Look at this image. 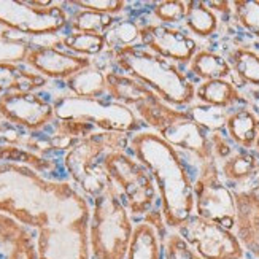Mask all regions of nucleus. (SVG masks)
<instances>
[{"instance_id": "obj_31", "label": "nucleus", "mask_w": 259, "mask_h": 259, "mask_svg": "<svg viewBox=\"0 0 259 259\" xmlns=\"http://www.w3.org/2000/svg\"><path fill=\"white\" fill-rule=\"evenodd\" d=\"M188 113L208 132H215V131H221V127L226 126L229 111H226L224 108H215L205 105V107H194Z\"/></svg>"}, {"instance_id": "obj_22", "label": "nucleus", "mask_w": 259, "mask_h": 259, "mask_svg": "<svg viewBox=\"0 0 259 259\" xmlns=\"http://www.w3.org/2000/svg\"><path fill=\"white\" fill-rule=\"evenodd\" d=\"M65 86L75 97L102 99L107 94V75L91 65L65 80Z\"/></svg>"}, {"instance_id": "obj_24", "label": "nucleus", "mask_w": 259, "mask_h": 259, "mask_svg": "<svg viewBox=\"0 0 259 259\" xmlns=\"http://www.w3.org/2000/svg\"><path fill=\"white\" fill-rule=\"evenodd\" d=\"M186 27L196 33L197 37H210L218 29V16L207 2H196L191 0L186 2V16H185Z\"/></svg>"}, {"instance_id": "obj_19", "label": "nucleus", "mask_w": 259, "mask_h": 259, "mask_svg": "<svg viewBox=\"0 0 259 259\" xmlns=\"http://www.w3.org/2000/svg\"><path fill=\"white\" fill-rule=\"evenodd\" d=\"M196 97L208 107L224 110L246 102L239 89L228 80L204 81L196 88Z\"/></svg>"}, {"instance_id": "obj_5", "label": "nucleus", "mask_w": 259, "mask_h": 259, "mask_svg": "<svg viewBox=\"0 0 259 259\" xmlns=\"http://www.w3.org/2000/svg\"><path fill=\"white\" fill-rule=\"evenodd\" d=\"M135 224L115 185L94 199L89 218L91 259H127Z\"/></svg>"}, {"instance_id": "obj_10", "label": "nucleus", "mask_w": 259, "mask_h": 259, "mask_svg": "<svg viewBox=\"0 0 259 259\" xmlns=\"http://www.w3.org/2000/svg\"><path fill=\"white\" fill-rule=\"evenodd\" d=\"M194 215L215 221L231 231L235 229V196L223 182L215 159L200 162L194 180Z\"/></svg>"}, {"instance_id": "obj_26", "label": "nucleus", "mask_w": 259, "mask_h": 259, "mask_svg": "<svg viewBox=\"0 0 259 259\" xmlns=\"http://www.w3.org/2000/svg\"><path fill=\"white\" fill-rule=\"evenodd\" d=\"M64 48L76 56H97L107 50L105 37L102 33H84V32H70L62 38Z\"/></svg>"}, {"instance_id": "obj_4", "label": "nucleus", "mask_w": 259, "mask_h": 259, "mask_svg": "<svg viewBox=\"0 0 259 259\" xmlns=\"http://www.w3.org/2000/svg\"><path fill=\"white\" fill-rule=\"evenodd\" d=\"M118 69L142 81L170 107H186L196 99V88L189 78L168 59L145 47H126L110 53Z\"/></svg>"}, {"instance_id": "obj_39", "label": "nucleus", "mask_w": 259, "mask_h": 259, "mask_svg": "<svg viewBox=\"0 0 259 259\" xmlns=\"http://www.w3.org/2000/svg\"><path fill=\"white\" fill-rule=\"evenodd\" d=\"M254 148H256V153L259 156V135H257V139H256V143H254Z\"/></svg>"}, {"instance_id": "obj_11", "label": "nucleus", "mask_w": 259, "mask_h": 259, "mask_svg": "<svg viewBox=\"0 0 259 259\" xmlns=\"http://www.w3.org/2000/svg\"><path fill=\"white\" fill-rule=\"evenodd\" d=\"M0 24L24 35H54L69 24V16L56 2H0Z\"/></svg>"}, {"instance_id": "obj_16", "label": "nucleus", "mask_w": 259, "mask_h": 259, "mask_svg": "<svg viewBox=\"0 0 259 259\" xmlns=\"http://www.w3.org/2000/svg\"><path fill=\"white\" fill-rule=\"evenodd\" d=\"M156 134H159L174 148L193 154L200 162L215 159L210 142V132L205 127H202L196 119L191 118L189 113Z\"/></svg>"}, {"instance_id": "obj_28", "label": "nucleus", "mask_w": 259, "mask_h": 259, "mask_svg": "<svg viewBox=\"0 0 259 259\" xmlns=\"http://www.w3.org/2000/svg\"><path fill=\"white\" fill-rule=\"evenodd\" d=\"M116 21L115 16L100 15L96 11L81 10L69 19V26L72 32H84V33H104L113 26Z\"/></svg>"}, {"instance_id": "obj_20", "label": "nucleus", "mask_w": 259, "mask_h": 259, "mask_svg": "<svg viewBox=\"0 0 259 259\" xmlns=\"http://www.w3.org/2000/svg\"><path fill=\"white\" fill-rule=\"evenodd\" d=\"M259 175V156L250 150L234 151L223 161L221 177L232 185H243Z\"/></svg>"}, {"instance_id": "obj_17", "label": "nucleus", "mask_w": 259, "mask_h": 259, "mask_svg": "<svg viewBox=\"0 0 259 259\" xmlns=\"http://www.w3.org/2000/svg\"><path fill=\"white\" fill-rule=\"evenodd\" d=\"M235 235L246 254L259 259V193L256 189L235 191Z\"/></svg>"}, {"instance_id": "obj_18", "label": "nucleus", "mask_w": 259, "mask_h": 259, "mask_svg": "<svg viewBox=\"0 0 259 259\" xmlns=\"http://www.w3.org/2000/svg\"><path fill=\"white\" fill-rule=\"evenodd\" d=\"M224 127L234 145L240 146L242 150H250L259 135V119L251 110L243 107L231 111Z\"/></svg>"}, {"instance_id": "obj_30", "label": "nucleus", "mask_w": 259, "mask_h": 259, "mask_svg": "<svg viewBox=\"0 0 259 259\" xmlns=\"http://www.w3.org/2000/svg\"><path fill=\"white\" fill-rule=\"evenodd\" d=\"M7 259H37V231L27 226L16 235Z\"/></svg>"}, {"instance_id": "obj_34", "label": "nucleus", "mask_w": 259, "mask_h": 259, "mask_svg": "<svg viewBox=\"0 0 259 259\" xmlns=\"http://www.w3.org/2000/svg\"><path fill=\"white\" fill-rule=\"evenodd\" d=\"M153 15L157 21H161V24H165V26L178 24V22L185 21L186 2H180V0H164V2L154 5Z\"/></svg>"}, {"instance_id": "obj_21", "label": "nucleus", "mask_w": 259, "mask_h": 259, "mask_svg": "<svg viewBox=\"0 0 259 259\" xmlns=\"http://www.w3.org/2000/svg\"><path fill=\"white\" fill-rule=\"evenodd\" d=\"M188 69L194 76L204 81L228 80L232 73L228 59L208 50H199L188 64Z\"/></svg>"}, {"instance_id": "obj_32", "label": "nucleus", "mask_w": 259, "mask_h": 259, "mask_svg": "<svg viewBox=\"0 0 259 259\" xmlns=\"http://www.w3.org/2000/svg\"><path fill=\"white\" fill-rule=\"evenodd\" d=\"M235 18L239 24L253 33L254 37H259V2L257 0H237L232 4Z\"/></svg>"}, {"instance_id": "obj_1", "label": "nucleus", "mask_w": 259, "mask_h": 259, "mask_svg": "<svg viewBox=\"0 0 259 259\" xmlns=\"http://www.w3.org/2000/svg\"><path fill=\"white\" fill-rule=\"evenodd\" d=\"M129 148L154 180L165 226L177 231L194 215V182L182 153L154 131L134 134Z\"/></svg>"}, {"instance_id": "obj_6", "label": "nucleus", "mask_w": 259, "mask_h": 259, "mask_svg": "<svg viewBox=\"0 0 259 259\" xmlns=\"http://www.w3.org/2000/svg\"><path fill=\"white\" fill-rule=\"evenodd\" d=\"M129 145L127 134L119 132H96L75 143L65 156V167L75 183L80 186L88 196L96 199L107 191L111 185V180L102 162L110 151L124 150Z\"/></svg>"}, {"instance_id": "obj_33", "label": "nucleus", "mask_w": 259, "mask_h": 259, "mask_svg": "<svg viewBox=\"0 0 259 259\" xmlns=\"http://www.w3.org/2000/svg\"><path fill=\"white\" fill-rule=\"evenodd\" d=\"M32 48V43L0 37V65L26 62L27 54Z\"/></svg>"}, {"instance_id": "obj_12", "label": "nucleus", "mask_w": 259, "mask_h": 259, "mask_svg": "<svg viewBox=\"0 0 259 259\" xmlns=\"http://www.w3.org/2000/svg\"><path fill=\"white\" fill-rule=\"evenodd\" d=\"M202 259H246L234 231L193 215L175 231Z\"/></svg>"}, {"instance_id": "obj_40", "label": "nucleus", "mask_w": 259, "mask_h": 259, "mask_svg": "<svg viewBox=\"0 0 259 259\" xmlns=\"http://www.w3.org/2000/svg\"><path fill=\"white\" fill-rule=\"evenodd\" d=\"M0 122H4V118H2V115H0Z\"/></svg>"}, {"instance_id": "obj_9", "label": "nucleus", "mask_w": 259, "mask_h": 259, "mask_svg": "<svg viewBox=\"0 0 259 259\" xmlns=\"http://www.w3.org/2000/svg\"><path fill=\"white\" fill-rule=\"evenodd\" d=\"M105 75L110 100L129 107L145 122V126L154 129V132L162 131L188 115L186 110H177L165 104L153 89L126 73L108 72Z\"/></svg>"}, {"instance_id": "obj_37", "label": "nucleus", "mask_w": 259, "mask_h": 259, "mask_svg": "<svg viewBox=\"0 0 259 259\" xmlns=\"http://www.w3.org/2000/svg\"><path fill=\"white\" fill-rule=\"evenodd\" d=\"M210 142H211V148H213V156L215 159L224 161L234 153V145L231 142V139L228 135H224L221 131H215V132H210Z\"/></svg>"}, {"instance_id": "obj_29", "label": "nucleus", "mask_w": 259, "mask_h": 259, "mask_svg": "<svg viewBox=\"0 0 259 259\" xmlns=\"http://www.w3.org/2000/svg\"><path fill=\"white\" fill-rule=\"evenodd\" d=\"M0 161H8V162H24L32 167L38 168L41 172H47L53 167L50 161H45L43 157L33 154L30 151H26L24 148L13 145H0Z\"/></svg>"}, {"instance_id": "obj_36", "label": "nucleus", "mask_w": 259, "mask_h": 259, "mask_svg": "<svg viewBox=\"0 0 259 259\" xmlns=\"http://www.w3.org/2000/svg\"><path fill=\"white\" fill-rule=\"evenodd\" d=\"M69 5L80 7L83 10L96 11V13L108 16H116L126 8V2H122V0H94V2L93 0L91 2L84 0V2H69Z\"/></svg>"}, {"instance_id": "obj_2", "label": "nucleus", "mask_w": 259, "mask_h": 259, "mask_svg": "<svg viewBox=\"0 0 259 259\" xmlns=\"http://www.w3.org/2000/svg\"><path fill=\"white\" fill-rule=\"evenodd\" d=\"M73 189L69 183L47 182L27 165L0 164V213L30 229L47 224Z\"/></svg>"}, {"instance_id": "obj_7", "label": "nucleus", "mask_w": 259, "mask_h": 259, "mask_svg": "<svg viewBox=\"0 0 259 259\" xmlns=\"http://www.w3.org/2000/svg\"><path fill=\"white\" fill-rule=\"evenodd\" d=\"M56 119L86 122L100 132L137 134L145 122L134 111L115 100L84 99L75 96H59L53 100Z\"/></svg>"}, {"instance_id": "obj_27", "label": "nucleus", "mask_w": 259, "mask_h": 259, "mask_svg": "<svg viewBox=\"0 0 259 259\" xmlns=\"http://www.w3.org/2000/svg\"><path fill=\"white\" fill-rule=\"evenodd\" d=\"M105 45L107 50L116 51L119 48H126L135 45L140 40V26L132 19H116L105 33Z\"/></svg>"}, {"instance_id": "obj_38", "label": "nucleus", "mask_w": 259, "mask_h": 259, "mask_svg": "<svg viewBox=\"0 0 259 259\" xmlns=\"http://www.w3.org/2000/svg\"><path fill=\"white\" fill-rule=\"evenodd\" d=\"M207 5L215 11V10H218V11H221V13H229L231 11V4L229 2H207Z\"/></svg>"}, {"instance_id": "obj_8", "label": "nucleus", "mask_w": 259, "mask_h": 259, "mask_svg": "<svg viewBox=\"0 0 259 259\" xmlns=\"http://www.w3.org/2000/svg\"><path fill=\"white\" fill-rule=\"evenodd\" d=\"M102 165L132 218L145 217L154 210L159 197L154 180L134 156L124 150L110 151L102 159Z\"/></svg>"}, {"instance_id": "obj_25", "label": "nucleus", "mask_w": 259, "mask_h": 259, "mask_svg": "<svg viewBox=\"0 0 259 259\" xmlns=\"http://www.w3.org/2000/svg\"><path fill=\"white\" fill-rule=\"evenodd\" d=\"M229 65L243 83L259 86V54L250 48H235L229 53Z\"/></svg>"}, {"instance_id": "obj_14", "label": "nucleus", "mask_w": 259, "mask_h": 259, "mask_svg": "<svg viewBox=\"0 0 259 259\" xmlns=\"http://www.w3.org/2000/svg\"><path fill=\"white\" fill-rule=\"evenodd\" d=\"M140 43L146 50L175 64H189L199 51L197 43L186 32L161 22L140 27Z\"/></svg>"}, {"instance_id": "obj_13", "label": "nucleus", "mask_w": 259, "mask_h": 259, "mask_svg": "<svg viewBox=\"0 0 259 259\" xmlns=\"http://www.w3.org/2000/svg\"><path fill=\"white\" fill-rule=\"evenodd\" d=\"M0 115L10 124L30 132L43 131L56 119L53 104L32 91H11L2 94Z\"/></svg>"}, {"instance_id": "obj_35", "label": "nucleus", "mask_w": 259, "mask_h": 259, "mask_svg": "<svg viewBox=\"0 0 259 259\" xmlns=\"http://www.w3.org/2000/svg\"><path fill=\"white\" fill-rule=\"evenodd\" d=\"M162 259H202V257L197 256L194 250L175 231H172L168 232L162 243Z\"/></svg>"}, {"instance_id": "obj_3", "label": "nucleus", "mask_w": 259, "mask_h": 259, "mask_svg": "<svg viewBox=\"0 0 259 259\" xmlns=\"http://www.w3.org/2000/svg\"><path fill=\"white\" fill-rule=\"evenodd\" d=\"M89 218L88 200L73 189L37 229V259H91Z\"/></svg>"}, {"instance_id": "obj_15", "label": "nucleus", "mask_w": 259, "mask_h": 259, "mask_svg": "<svg viewBox=\"0 0 259 259\" xmlns=\"http://www.w3.org/2000/svg\"><path fill=\"white\" fill-rule=\"evenodd\" d=\"M26 64L35 73L45 78L54 80H69L88 67L93 65V61L83 56H76L69 51H62L56 47H45V45H32L26 58Z\"/></svg>"}, {"instance_id": "obj_23", "label": "nucleus", "mask_w": 259, "mask_h": 259, "mask_svg": "<svg viewBox=\"0 0 259 259\" xmlns=\"http://www.w3.org/2000/svg\"><path fill=\"white\" fill-rule=\"evenodd\" d=\"M127 259H162V240L148 223L139 221L135 224Z\"/></svg>"}]
</instances>
